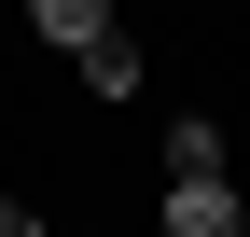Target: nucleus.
I'll list each match as a JSON object with an SVG mask.
<instances>
[{"label": "nucleus", "mask_w": 250, "mask_h": 237, "mask_svg": "<svg viewBox=\"0 0 250 237\" xmlns=\"http://www.w3.org/2000/svg\"><path fill=\"white\" fill-rule=\"evenodd\" d=\"M167 237H236V195H223V167H167Z\"/></svg>", "instance_id": "1"}, {"label": "nucleus", "mask_w": 250, "mask_h": 237, "mask_svg": "<svg viewBox=\"0 0 250 237\" xmlns=\"http://www.w3.org/2000/svg\"><path fill=\"white\" fill-rule=\"evenodd\" d=\"M70 70L83 84H98V98L125 112V98H139V42H125V28H98V42H70Z\"/></svg>", "instance_id": "2"}, {"label": "nucleus", "mask_w": 250, "mask_h": 237, "mask_svg": "<svg viewBox=\"0 0 250 237\" xmlns=\"http://www.w3.org/2000/svg\"><path fill=\"white\" fill-rule=\"evenodd\" d=\"M28 14H42L56 56H70V42H98V28H111V0H28Z\"/></svg>", "instance_id": "3"}]
</instances>
